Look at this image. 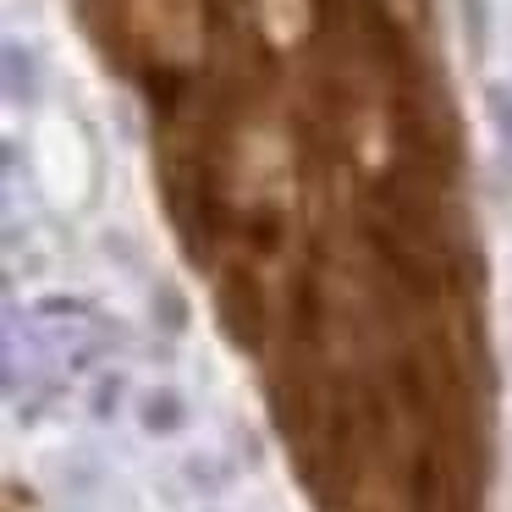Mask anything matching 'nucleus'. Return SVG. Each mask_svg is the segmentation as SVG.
<instances>
[{
  "mask_svg": "<svg viewBox=\"0 0 512 512\" xmlns=\"http://www.w3.org/2000/svg\"><path fill=\"white\" fill-rule=\"evenodd\" d=\"M133 419H138V430H144L149 441H171V435H182L193 424V413H188V397H182L171 380H155V386L138 391Z\"/></svg>",
  "mask_w": 512,
  "mask_h": 512,
  "instance_id": "nucleus-1",
  "label": "nucleus"
},
{
  "mask_svg": "<svg viewBox=\"0 0 512 512\" xmlns=\"http://www.w3.org/2000/svg\"><path fill=\"white\" fill-rule=\"evenodd\" d=\"M6 100L12 105H34L39 100V56L23 39H6Z\"/></svg>",
  "mask_w": 512,
  "mask_h": 512,
  "instance_id": "nucleus-2",
  "label": "nucleus"
},
{
  "mask_svg": "<svg viewBox=\"0 0 512 512\" xmlns=\"http://www.w3.org/2000/svg\"><path fill=\"white\" fill-rule=\"evenodd\" d=\"M182 479H188L199 496H221V490L232 485V468H226L215 452H188L182 457Z\"/></svg>",
  "mask_w": 512,
  "mask_h": 512,
  "instance_id": "nucleus-3",
  "label": "nucleus"
},
{
  "mask_svg": "<svg viewBox=\"0 0 512 512\" xmlns=\"http://www.w3.org/2000/svg\"><path fill=\"white\" fill-rule=\"evenodd\" d=\"M485 116H490V133H496L501 160L512 166V89L507 83H490L485 89Z\"/></svg>",
  "mask_w": 512,
  "mask_h": 512,
  "instance_id": "nucleus-4",
  "label": "nucleus"
},
{
  "mask_svg": "<svg viewBox=\"0 0 512 512\" xmlns=\"http://www.w3.org/2000/svg\"><path fill=\"white\" fill-rule=\"evenodd\" d=\"M457 12H463V39H468V56L485 61L490 50V0H457Z\"/></svg>",
  "mask_w": 512,
  "mask_h": 512,
  "instance_id": "nucleus-5",
  "label": "nucleus"
},
{
  "mask_svg": "<svg viewBox=\"0 0 512 512\" xmlns=\"http://www.w3.org/2000/svg\"><path fill=\"white\" fill-rule=\"evenodd\" d=\"M122 380L127 375H100V397H94V413H100V419L116 408V402H122Z\"/></svg>",
  "mask_w": 512,
  "mask_h": 512,
  "instance_id": "nucleus-6",
  "label": "nucleus"
}]
</instances>
